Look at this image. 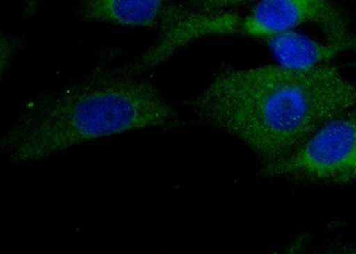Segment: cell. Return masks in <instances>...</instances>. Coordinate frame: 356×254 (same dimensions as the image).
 Returning a JSON list of instances; mask_svg holds the SVG:
<instances>
[{"mask_svg": "<svg viewBox=\"0 0 356 254\" xmlns=\"http://www.w3.org/2000/svg\"><path fill=\"white\" fill-rule=\"evenodd\" d=\"M193 116L239 139L271 164L356 106V84L336 65L224 68L188 102Z\"/></svg>", "mask_w": 356, "mask_h": 254, "instance_id": "6da1fadb", "label": "cell"}, {"mask_svg": "<svg viewBox=\"0 0 356 254\" xmlns=\"http://www.w3.org/2000/svg\"><path fill=\"white\" fill-rule=\"evenodd\" d=\"M181 123L152 82L99 68L29 103L2 138L1 151L12 164L33 163L95 139Z\"/></svg>", "mask_w": 356, "mask_h": 254, "instance_id": "7a4b0ae2", "label": "cell"}, {"mask_svg": "<svg viewBox=\"0 0 356 254\" xmlns=\"http://www.w3.org/2000/svg\"><path fill=\"white\" fill-rule=\"evenodd\" d=\"M355 160L356 109H351L321 127L288 157L266 164L259 176L344 183Z\"/></svg>", "mask_w": 356, "mask_h": 254, "instance_id": "3957f363", "label": "cell"}, {"mask_svg": "<svg viewBox=\"0 0 356 254\" xmlns=\"http://www.w3.org/2000/svg\"><path fill=\"white\" fill-rule=\"evenodd\" d=\"M304 24L319 29L329 42L356 39L348 17L332 0H259L241 15L240 35L262 40Z\"/></svg>", "mask_w": 356, "mask_h": 254, "instance_id": "277c9868", "label": "cell"}, {"mask_svg": "<svg viewBox=\"0 0 356 254\" xmlns=\"http://www.w3.org/2000/svg\"><path fill=\"white\" fill-rule=\"evenodd\" d=\"M262 41L272 50L280 65L294 69L325 65L340 54L356 49V39L348 42H321L294 31L273 35Z\"/></svg>", "mask_w": 356, "mask_h": 254, "instance_id": "5b68a950", "label": "cell"}, {"mask_svg": "<svg viewBox=\"0 0 356 254\" xmlns=\"http://www.w3.org/2000/svg\"><path fill=\"white\" fill-rule=\"evenodd\" d=\"M170 0H82L79 15L92 24L123 27H158Z\"/></svg>", "mask_w": 356, "mask_h": 254, "instance_id": "8992f818", "label": "cell"}, {"mask_svg": "<svg viewBox=\"0 0 356 254\" xmlns=\"http://www.w3.org/2000/svg\"><path fill=\"white\" fill-rule=\"evenodd\" d=\"M251 1L253 0H188L190 6L202 11L227 10L233 6Z\"/></svg>", "mask_w": 356, "mask_h": 254, "instance_id": "52a82bcc", "label": "cell"}, {"mask_svg": "<svg viewBox=\"0 0 356 254\" xmlns=\"http://www.w3.org/2000/svg\"><path fill=\"white\" fill-rule=\"evenodd\" d=\"M17 42L14 38L8 36V35H2L1 38V70L2 72L5 71V66L8 65L10 63L13 56H14L15 50L17 49Z\"/></svg>", "mask_w": 356, "mask_h": 254, "instance_id": "ba28073f", "label": "cell"}, {"mask_svg": "<svg viewBox=\"0 0 356 254\" xmlns=\"http://www.w3.org/2000/svg\"><path fill=\"white\" fill-rule=\"evenodd\" d=\"M15 2L24 6L25 11L29 15H33L37 11V0H15Z\"/></svg>", "mask_w": 356, "mask_h": 254, "instance_id": "9c48e42d", "label": "cell"}, {"mask_svg": "<svg viewBox=\"0 0 356 254\" xmlns=\"http://www.w3.org/2000/svg\"><path fill=\"white\" fill-rule=\"evenodd\" d=\"M353 180H356V160L355 161L354 166L352 168L351 173L349 174L348 182V181Z\"/></svg>", "mask_w": 356, "mask_h": 254, "instance_id": "30bf717a", "label": "cell"}, {"mask_svg": "<svg viewBox=\"0 0 356 254\" xmlns=\"http://www.w3.org/2000/svg\"><path fill=\"white\" fill-rule=\"evenodd\" d=\"M353 65L355 66V68H356V60L354 63H353Z\"/></svg>", "mask_w": 356, "mask_h": 254, "instance_id": "8fae6325", "label": "cell"}]
</instances>
